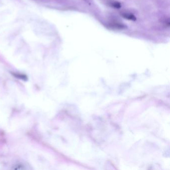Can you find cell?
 Segmentation results:
<instances>
[{
  "label": "cell",
  "mask_w": 170,
  "mask_h": 170,
  "mask_svg": "<svg viewBox=\"0 0 170 170\" xmlns=\"http://www.w3.org/2000/svg\"><path fill=\"white\" fill-rule=\"evenodd\" d=\"M121 16H122L124 18L126 19L129 20H131L133 21H135L136 20V17L131 13H123L121 14Z\"/></svg>",
  "instance_id": "1"
},
{
  "label": "cell",
  "mask_w": 170,
  "mask_h": 170,
  "mask_svg": "<svg viewBox=\"0 0 170 170\" xmlns=\"http://www.w3.org/2000/svg\"><path fill=\"white\" fill-rule=\"evenodd\" d=\"M110 26H111L112 28H114L117 29H124L127 28V27L125 25H123V24L120 23H117V22L111 23Z\"/></svg>",
  "instance_id": "2"
},
{
  "label": "cell",
  "mask_w": 170,
  "mask_h": 170,
  "mask_svg": "<svg viewBox=\"0 0 170 170\" xmlns=\"http://www.w3.org/2000/svg\"><path fill=\"white\" fill-rule=\"evenodd\" d=\"M110 6L114 8L118 9L121 8V5L120 3L118 2H112L110 3Z\"/></svg>",
  "instance_id": "3"
}]
</instances>
